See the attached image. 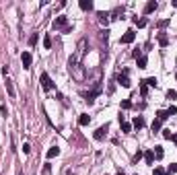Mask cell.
I'll list each match as a JSON object with an SVG mask.
<instances>
[{
	"mask_svg": "<svg viewBox=\"0 0 177 175\" xmlns=\"http://www.w3.org/2000/svg\"><path fill=\"white\" fill-rule=\"evenodd\" d=\"M68 66H70L72 76H74L76 81H83V78H84V72H83V68H81V62H78V60H74V58H70Z\"/></svg>",
	"mask_w": 177,
	"mask_h": 175,
	"instance_id": "obj_1",
	"label": "cell"
},
{
	"mask_svg": "<svg viewBox=\"0 0 177 175\" xmlns=\"http://www.w3.org/2000/svg\"><path fill=\"white\" fill-rule=\"evenodd\" d=\"M54 29H56V31H66V33H68V31H70L68 19H66V17H56V19H54Z\"/></svg>",
	"mask_w": 177,
	"mask_h": 175,
	"instance_id": "obj_2",
	"label": "cell"
},
{
	"mask_svg": "<svg viewBox=\"0 0 177 175\" xmlns=\"http://www.w3.org/2000/svg\"><path fill=\"white\" fill-rule=\"evenodd\" d=\"M115 81H118V84H122V87H124V89H130V78H128V70H124V72H119L118 74V78H115Z\"/></svg>",
	"mask_w": 177,
	"mask_h": 175,
	"instance_id": "obj_3",
	"label": "cell"
},
{
	"mask_svg": "<svg viewBox=\"0 0 177 175\" xmlns=\"http://www.w3.org/2000/svg\"><path fill=\"white\" fill-rule=\"evenodd\" d=\"M39 81H41V87H43L46 91H52V89H54V82H52V78H49V74H47V72H41Z\"/></svg>",
	"mask_w": 177,
	"mask_h": 175,
	"instance_id": "obj_4",
	"label": "cell"
},
{
	"mask_svg": "<svg viewBox=\"0 0 177 175\" xmlns=\"http://www.w3.org/2000/svg\"><path fill=\"white\" fill-rule=\"evenodd\" d=\"M84 47H87V39H81V41H78V46H76V54H74L72 58L81 62V60H83V56H84Z\"/></svg>",
	"mask_w": 177,
	"mask_h": 175,
	"instance_id": "obj_5",
	"label": "cell"
},
{
	"mask_svg": "<svg viewBox=\"0 0 177 175\" xmlns=\"http://www.w3.org/2000/svg\"><path fill=\"white\" fill-rule=\"evenodd\" d=\"M99 93H101V84H97V87H95L91 93H87V95H84V101H87L89 105H93V103H95V97H97Z\"/></svg>",
	"mask_w": 177,
	"mask_h": 175,
	"instance_id": "obj_6",
	"label": "cell"
},
{
	"mask_svg": "<svg viewBox=\"0 0 177 175\" xmlns=\"http://www.w3.org/2000/svg\"><path fill=\"white\" fill-rule=\"evenodd\" d=\"M134 39H136V33H134V31H132V29H128V31H126V33L122 35V43H132V41H134Z\"/></svg>",
	"mask_w": 177,
	"mask_h": 175,
	"instance_id": "obj_7",
	"label": "cell"
},
{
	"mask_svg": "<svg viewBox=\"0 0 177 175\" xmlns=\"http://www.w3.org/2000/svg\"><path fill=\"white\" fill-rule=\"evenodd\" d=\"M21 62H23V68H31V62H33L31 54H29V52H23V54H21Z\"/></svg>",
	"mask_w": 177,
	"mask_h": 175,
	"instance_id": "obj_8",
	"label": "cell"
},
{
	"mask_svg": "<svg viewBox=\"0 0 177 175\" xmlns=\"http://www.w3.org/2000/svg\"><path fill=\"white\" fill-rule=\"evenodd\" d=\"M107 130H109V126H101V128H97V132H95L93 136H95V140H103L105 138V134H107Z\"/></svg>",
	"mask_w": 177,
	"mask_h": 175,
	"instance_id": "obj_9",
	"label": "cell"
},
{
	"mask_svg": "<svg viewBox=\"0 0 177 175\" xmlns=\"http://www.w3.org/2000/svg\"><path fill=\"white\" fill-rule=\"evenodd\" d=\"M156 41H159V46L161 47H167L169 46V37H167V33H159L156 35Z\"/></svg>",
	"mask_w": 177,
	"mask_h": 175,
	"instance_id": "obj_10",
	"label": "cell"
},
{
	"mask_svg": "<svg viewBox=\"0 0 177 175\" xmlns=\"http://www.w3.org/2000/svg\"><path fill=\"white\" fill-rule=\"evenodd\" d=\"M132 128H136V130L144 128V117H142V116H136V117H134V122H132Z\"/></svg>",
	"mask_w": 177,
	"mask_h": 175,
	"instance_id": "obj_11",
	"label": "cell"
},
{
	"mask_svg": "<svg viewBox=\"0 0 177 175\" xmlns=\"http://www.w3.org/2000/svg\"><path fill=\"white\" fill-rule=\"evenodd\" d=\"M119 126H122V132H126V134H130V132H132V124L124 122V117H122V116H119Z\"/></svg>",
	"mask_w": 177,
	"mask_h": 175,
	"instance_id": "obj_12",
	"label": "cell"
},
{
	"mask_svg": "<svg viewBox=\"0 0 177 175\" xmlns=\"http://www.w3.org/2000/svg\"><path fill=\"white\" fill-rule=\"evenodd\" d=\"M156 6H159V4H156L154 0H150V2L144 6V14H150V12H154V11H156Z\"/></svg>",
	"mask_w": 177,
	"mask_h": 175,
	"instance_id": "obj_13",
	"label": "cell"
},
{
	"mask_svg": "<svg viewBox=\"0 0 177 175\" xmlns=\"http://www.w3.org/2000/svg\"><path fill=\"white\" fill-rule=\"evenodd\" d=\"M4 84H6V91H8V97H12V99H14V97H17V93H14V87H12V81H11V78H6V82H4Z\"/></svg>",
	"mask_w": 177,
	"mask_h": 175,
	"instance_id": "obj_14",
	"label": "cell"
},
{
	"mask_svg": "<svg viewBox=\"0 0 177 175\" xmlns=\"http://www.w3.org/2000/svg\"><path fill=\"white\" fill-rule=\"evenodd\" d=\"M78 6H81L83 11H93V2H91V0H81Z\"/></svg>",
	"mask_w": 177,
	"mask_h": 175,
	"instance_id": "obj_15",
	"label": "cell"
},
{
	"mask_svg": "<svg viewBox=\"0 0 177 175\" xmlns=\"http://www.w3.org/2000/svg\"><path fill=\"white\" fill-rule=\"evenodd\" d=\"M58 154H60V148H58V146H52V148L46 152L47 159H54V157H58Z\"/></svg>",
	"mask_w": 177,
	"mask_h": 175,
	"instance_id": "obj_16",
	"label": "cell"
},
{
	"mask_svg": "<svg viewBox=\"0 0 177 175\" xmlns=\"http://www.w3.org/2000/svg\"><path fill=\"white\" fill-rule=\"evenodd\" d=\"M144 161H146V165H153L154 163V152L153 151H146V152H144Z\"/></svg>",
	"mask_w": 177,
	"mask_h": 175,
	"instance_id": "obj_17",
	"label": "cell"
},
{
	"mask_svg": "<svg viewBox=\"0 0 177 175\" xmlns=\"http://www.w3.org/2000/svg\"><path fill=\"white\" fill-rule=\"evenodd\" d=\"M97 17H99L101 25H107V23H109V14H107V12H97Z\"/></svg>",
	"mask_w": 177,
	"mask_h": 175,
	"instance_id": "obj_18",
	"label": "cell"
},
{
	"mask_svg": "<svg viewBox=\"0 0 177 175\" xmlns=\"http://www.w3.org/2000/svg\"><path fill=\"white\" fill-rule=\"evenodd\" d=\"M78 124H81V126H89V124H91V117L87 116V113H83V116L78 117Z\"/></svg>",
	"mask_w": 177,
	"mask_h": 175,
	"instance_id": "obj_19",
	"label": "cell"
},
{
	"mask_svg": "<svg viewBox=\"0 0 177 175\" xmlns=\"http://www.w3.org/2000/svg\"><path fill=\"white\" fill-rule=\"evenodd\" d=\"M43 47L46 49H52V35L46 33V37H43Z\"/></svg>",
	"mask_w": 177,
	"mask_h": 175,
	"instance_id": "obj_20",
	"label": "cell"
},
{
	"mask_svg": "<svg viewBox=\"0 0 177 175\" xmlns=\"http://www.w3.org/2000/svg\"><path fill=\"white\" fill-rule=\"evenodd\" d=\"M161 126H163V122L156 117V119L153 122V126H150V130H153V132H159V130H161Z\"/></svg>",
	"mask_w": 177,
	"mask_h": 175,
	"instance_id": "obj_21",
	"label": "cell"
},
{
	"mask_svg": "<svg viewBox=\"0 0 177 175\" xmlns=\"http://www.w3.org/2000/svg\"><path fill=\"white\" fill-rule=\"evenodd\" d=\"M144 84H146V87H156V84H159V81H156L154 76H150V78H146V81H144Z\"/></svg>",
	"mask_w": 177,
	"mask_h": 175,
	"instance_id": "obj_22",
	"label": "cell"
},
{
	"mask_svg": "<svg viewBox=\"0 0 177 175\" xmlns=\"http://www.w3.org/2000/svg\"><path fill=\"white\" fill-rule=\"evenodd\" d=\"M154 157H156V159H163V154H165V152H163V146H154Z\"/></svg>",
	"mask_w": 177,
	"mask_h": 175,
	"instance_id": "obj_23",
	"label": "cell"
},
{
	"mask_svg": "<svg viewBox=\"0 0 177 175\" xmlns=\"http://www.w3.org/2000/svg\"><path fill=\"white\" fill-rule=\"evenodd\" d=\"M146 64H148L146 56H140V58H138V68H146Z\"/></svg>",
	"mask_w": 177,
	"mask_h": 175,
	"instance_id": "obj_24",
	"label": "cell"
},
{
	"mask_svg": "<svg viewBox=\"0 0 177 175\" xmlns=\"http://www.w3.org/2000/svg\"><path fill=\"white\" fill-rule=\"evenodd\" d=\"M140 95H142V97H146V95H148V87L144 84V81H140Z\"/></svg>",
	"mask_w": 177,
	"mask_h": 175,
	"instance_id": "obj_25",
	"label": "cell"
},
{
	"mask_svg": "<svg viewBox=\"0 0 177 175\" xmlns=\"http://www.w3.org/2000/svg\"><path fill=\"white\" fill-rule=\"evenodd\" d=\"M156 117H159L161 122H165L167 117H169V113H167V111H163V109H161V111H156Z\"/></svg>",
	"mask_w": 177,
	"mask_h": 175,
	"instance_id": "obj_26",
	"label": "cell"
},
{
	"mask_svg": "<svg viewBox=\"0 0 177 175\" xmlns=\"http://www.w3.org/2000/svg\"><path fill=\"white\" fill-rule=\"evenodd\" d=\"M41 175H52V165H49V163L43 165V169H41Z\"/></svg>",
	"mask_w": 177,
	"mask_h": 175,
	"instance_id": "obj_27",
	"label": "cell"
},
{
	"mask_svg": "<svg viewBox=\"0 0 177 175\" xmlns=\"http://www.w3.org/2000/svg\"><path fill=\"white\" fill-rule=\"evenodd\" d=\"M163 138L173 140V138H175V134H171V130H163Z\"/></svg>",
	"mask_w": 177,
	"mask_h": 175,
	"instance_id": "obj_28",
	"label": "cell"
},
{
	"mask_svg": "<svg viewBox=\"0 0 177 175\" xmlns=\"http://www.w3.org/2000/svg\"><path fill=\"white\" fill-rule=\"evenodd\" d=\"M134 23L138 25V27H146V19H138V17H134Z\"/></svg>",
	"mask_w": 177,
	"mask_h": 175,
	"instance_id": "obj_29",
	"label": "cell"
},
{
	"mask_svg": "<svg viewBox=\"0 0 177 175\" xmlns=\"http://www.w3.org/2000/svg\"><path fill=\"white\" fill-rule=\"evenodd\" d=\"M167 99H171V101H173V99H177V91L169 89V91H167Z\"/></svg>",
	"mask_w": 177,
	"mask_h": 175,
	"instance_id": "obj_30",
	"label": "cell"
},
{
	"mask_svg": "<svg viewBox=\"0 0 177 175\" xmlns=\"http://www.w3.org/2000/svg\"><path fill=\"white\" fill-rule=\"evenodd\" d=\"M153 175H167V171H165V169H163V167H154Z\"/></svg>",
	"mask_w": 177,
	"mask_h": 175,
	"instance_id": "obj_31",
	"label": "cell"
},
{
	"mask_svg": "<svg viewBox=\"0 0 177 175\" xmlns=\"http://www.w3.org/2000/svg\"><path fill=\"white\" fill-rule=\"evenodd\" d=\"M130 107H132L130 99H124V101H122V109H130Z\"/></svg>",
	"mask_w": 177,
	"mask_h": 175,
	"instance_id": "obj_32",
	"label": "cell"
},
{
	"mask_svg": "<svg viewBox=\"0 0 177 175\" xmlns=\"http://www.w3.org/2000/svg\"><path fill=\"white\" fill-rule=\"evenodd\" d=\"M142 157H144V152H142V151H138V152H136V157H134V163H138Z\"/></svg>",
	"mask_w": 177,
	"mask_h": 175,
	"instance_id": "obj_33",
	"label": "cell"
},
{
	"mask_svg": "<svg viewBox=\"0 0 177 175\" xmlns=\"http://www.w3.org/2000/svg\"><path fill=\"white\" fill-rule=\"evenodd\" d=\"M29 43H31V46H35L37 43V33H33L31 37H29Z\"/></svg>",
	"mask_w": 177,
	"mask_h": 175,
	"instance_id": "obj_34",
	"label": "cell"
},
{
	"mask_svg": "<svg viewBox=\"0 0 177 175\" xmlns=\"http://www.w3.org/2000/svg\"><path fill=\"white\" fill-rule=\"evenodd\" d=\"M169 173H177V163H173V165H169V169H167Z\"/></svg>",
	"mask_w": 177,
	"mask_h": 175,
	"instance_id": "obj_35",
	"label": "cell"
},
{
	"mask_svg": "<svg viewBox=\"0 0 177 175\" xmlns=\"http://www.w3.org/2000/svg\"><path fill=\"white\" fill-rule=\"evenodd\" d=\"M159 27H161V29H163V27H167V25H169V19H163V21H159Z\"/></svg>",
	"mask_w": 177,
	"mask_h": 175,
	"instance_id": "obj_36",
	"label": "cell"
},
{
	"mask_svg": "<svg viewBox=\"0 0 177 175\" xmlns=\"http://www.w3.org/2000/svg\"><path fill=\"white\" fill-rule=\"evenodd\" d=\"M23 152H25V154H29V152H31V146H29L27 142H25V144H23Z\"/></svg>",
	"mask_w": 177,
	"mask_h": 175,
	"instance_id": "obj_37",
	"label": "cell"
},
{
	"mask_svg": "<svg viewBox=\"0 0 177 175\" xmlns=\"http://www.w3.org/2000/svg\"><path fill=\"white\" fill-rule=\"evenodd\" d=\"M167 113H169V116H175V113H177V109H175V107H173V105H171V107L167 109Z\"/></svg>",
	"mask_w": 177,
	"mask_h": 175,
	"instance_id": "obj_38",
	"label": "cell"
},
{
	"mask_svg": "<svg viewBox=\"0 0 177 175\" xmlns=\"http://www.w3.org/2000/svg\"><path fill=\"white\" fill-rule=\"evenodd\" d=\"M2 76H4V78L8 76V66H2Z\"/></svg>",
	"mask_w": 177,
	"mask_h": 175,
	"instance_id": "obj_39",
	"label": "cell"
},
{
	"mask_svg": "<svg viewBox=\"0 0 177 175\" xmlns=\"http://www.w3.org/2000/svg\"><path fill=\"white\" fill-rule=\"evenodd\" d=\"M171 4H173V6H177V0H173V2H171Z\"/></svg>",
	"mask_w": 177,
	"mask_h": 175,
	"instance_id": "obj_40",
	"label": "cell"
},
{
	"mask_svg": "<svg viewBox=\"0 0 177 175\" xmlns=\"http://www.w3.org/2000/svg\"><path fill=\"white\" fill-rule=\"evenodd\" d=\"M66 175H72V173H70V171H66Z\"/></svg>",
	"mask_w": 177,
	"mask_h": 175,
	"instance_id": "obj_41",
	"label": "cell"
},
{
	"mask_svg": "<svg viewBox=\"0 0 177 175\" xmlns=\"http://www.w3.org/2000/svg\"><path fill=\"white\" fill-rule=\"evenodd\" d=\"M173 142H177V136H175V138H173Z\"/></svg>",
	"mask_w": 177,
	"mask_h": 175,
	"instance_id": "obj_42",
	"label": "cell"
},
{
	"mask_svg": "<svg viewBox=\"0 0 177 175\" xmlns=\"http://www.w3.org/2000/svg\"><path fill=\"white\" fill-rule=\"evenodd\" d=\"M17 175H23V173H17Z\"/></svg>",
	"mask_w": 177,
	"mask_h": 175,
	"instance_id": "obj_43",
	"label": "cell"
}]
</instances>
